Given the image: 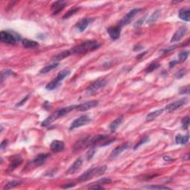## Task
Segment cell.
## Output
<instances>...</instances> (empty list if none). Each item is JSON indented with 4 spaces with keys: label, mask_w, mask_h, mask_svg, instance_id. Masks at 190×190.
<instances>
[{
    "label": "cell",
    "mask_w": 190,
    "mask_h": 190,
    "mask_svg": "<svg viewBox=\"0 0 190 190\" xmlns=\"http://www.w3.org/2000/svg\"><path fill=\"white\" fill-rule=\"evenodd\" d=\"M100 45L95 40H87L84 41L77 46L70 50L71 54H79V53H86L90 51H93L94 50L100 48Z\"/></svg>",
    "instance_id": "cell-1"
},
{
    "label": "cell",
    "mask_w": 190,
    "mask_h": 190,
    "mask_svg": "<svg viewBox=\"0 0 190 190\" xmlns=\"http://www.w3.org/2000/svg\"><path fill=\"white\" fill-rule=\"evenodd\" d=\"M76 107H77V106H70L60 108V109L56 111L54 113H53L52 115H51L49 117H47V118L41 123V126L44 127L48 126H50V124L52 123L53 121H55V120H56L57 119H58L59 117L65 116V115L68 114L69 112L76 109Z\"/></svg>",
    "instance_id": "cell-2"
},
{
    "label": "cell",
    "mask_w": 190,
    "mask_h": 190,
    "mask_svg": "<svg viewBox=\"0 0 190 190\" xmlns=\"http://www.w3.org/2000/svg\"><path fill=\"white\" fill-rule=\"evenodd\" d=\"M106 166H102L96 167V168H92L88 169L87 171L82 173L78 177V181L79 182H86V181H89L92 179L94 177H98L105 173L106 171Z\"/></svg>",
    "instance_id": "cell-3"
},
{
    "label": "cell",
    "mask_w": 190,
    "mask_h": 190,
    "mask_svg": "<svg viewBox=\"0 0 190 190\" xmlns=\"http://www.w3.org/2000/svg\"><path fill=\"white\" fill-rule=\"evenodd\" d=\"M106 81L103 79H100L97 80L95 81L94 82H93L89 87L87 88L86 91H87L88 94H93L94 93L97 92L98 91L103 89V87H105L106 85Z\"/></svg>",
    "instance_id": "cell-4"
},
{
    "label": "cell",
    "mask_w": 190,
    "mask_h": 190,
    "mask_svg": "<svg viewBox=\"0 0 190 190\" xmlns=\"http://www.w3.org/2000/svg\"><path fill=\"white\" fill-rule=\"evenodd\" d=\"M140 11H141V8H134V9H132V11H129V13L122 18V20L120 21V23H119V25L121 27H123L126 26V25H129V24H130L131 22L133 21V20H134V16L139 13Z\"/></svg>",
    "instance_id": "cell-5"
},
{
    "label": "cell",
    "mask_w": 190,
    "mask_h": 190,
    "mask_svg": "<svg viewBox=\"0 0 190 190\" xmlns=\"http://www.w3.org/2000/svg\"><path fill=\"white\" fill-rule=\"evenodd\" d=\"M0 40L5 44L15 45L16 43L17 38L11 32L2 31L0 32Z\"/></svg>",
    "instance_id": "cell-6"
},
{
    "label": "cell",
    "mask_w": 190,
    "mask_h": 190,
    "mask_svg": "<svg viewBox=\"0 0 190 190\" xmlns=\"http://www.w3.org/2000/svg\"><path fill=\"white\" fill-rule=\"evenodd\" d=\"M91 121V119L87 115H83V116L79 117L72 122V123L70 126V128H69V130H73L74 129L82 126L89 123Z\"/></svg>",
    "instance_id": "cell-7"
},
{
    "label": "cell",
    "mask_w": 190,
    "mask_h": 190,
    "mask_svg": "<svg viewBox=\"0 0 190 190\" xmlns=\"http://www.w3.org/2000/svg\"><path fill=\"white\" fill-rule=\"evenodd\" d=\"M122 27L120 26L119 25H116V26H111L109 27L107 29V32H108V35H109L110 38L113 40H117L119 39L120 36V33H121Z\"/></svg>",
    "instance_id": "cell-8"
},
{
    "label": "cell",
    "mask_w": 190,
    "mask_h": 190,
    "mask_svg": "<svg viewBox=\"0 0 190 190\" xmlns=\"http://www.w3.org/2000/svg\"><path fill=\"white\" fill-rule=\"evenodd\" d=\"M98 103H99V102L97 100H91L86 102V103H82V104L77 105V107H76V109L80 111H86L96 107L98 105Z\"/></svg>",
    "instance_id": "cell-9"
},
{
    "label": "cell",
    "mask_w": 190,
    "mask_h": 190,
    "mask_svg": "<svg viewBox=\"0 0 190 190\" xmlns=\"http://www.w3.org/2000/svg\"><path fill=\"white\" fill-rule=\"evenodd\" d=\"M66 5V2L65 1H57L54 2L51 7V11L52 12V15L55 16L57 15L60 12H61Z\"/></svg>",
    "instance_id": "cell-10"
},
{
    "label": "cell",
    "mask_w": 190,
    "mask_h": 190,
    "mask_svg": "<svg viewBox=\"0 0 190 190\" xmlns=\"http://www.w3.org/2000/svg\"><path fill=\"white\" fill-rule=\"evenodd\" d=\"M187 31H188V28L186 26L181 27L177 31L174 33V35L172 36L170 42H178V41L181 40V39H182L185 35H186V34L187 33Z\"/></svg>",
    "instance_id": "cell-11"
},
{
    "label": "cell",
    "mask_w": 190,
    "mask_h": 190,
    "mask_svg": "<svg viewBox=\"0 0 190 190\" xmlns=\"http://www.w3.org/2000/svg\"><path fill=\"white\" fill-rule=\"evenodd\" d=\"M186 103H187L186 100H185V99L179 100L174 101L172 103H169V105H167V106L165 107V109L169 111H174V110L181 108V106H184Z\"/></svg>",
    "instance_id": "cell-12"
},
{
    "label": "cell",
    "mask_w": 190,
    "mask_h": 190,
    "mask_svg": "<svg viewBox=\"0 0 190 190\" xmlns=\"http://www.w3.org/2000/svg\"><path fill=\"white\" fill-rule=\"evenodd\" d=\"M93 20H94L93 19L88 18V17L82 19V20L77 24V30H78L79 32H83L87 28V27L89 26L90 24L93 22Z\"/></svg>",
    "instance_id": "cell-13"
},
{
    "label": "cell",
    "mask_w": 190,
    "mask_h": 190,
    "mask_svg": "<svg viewBox=\"0 0 190 190\" xmlns=\"http://www.w3.org/2000/svg\"><path fill=\"white\" fill-rule=\"evenodd\" d=\"M82 164V158H77L75 161L74 162V163L69 167V169L67 170V174H73L79 170V169L81 168V166Z\"/></svg>",
    "instance_id": "cell-14"
},
{
    "label": "cell",
    "mask_w": 190,
    "mask_h": 190,
    "mask_svg": "<svg viewBox=\"0 0 190 190\" xmlns=\"http://www.w3.org/2000/svg\"><path fill=\"white\" fill-rule=\"evenodd\" d=\"M129 147V144L128 143H123V144L120 145V146H117L111 152V155H110V158H117L118 155H120L122 152H124L125 150L128 149V148Z\"/></svg>",
    "instance_id": "cell-15"
},
{
    "label": "cell",
    "mask_w": 190,
    "mask_h": 190,
    "mask_svg": "<svg viewBox=\"0 0 190 190\" xmlns=\"http://www.w3.org/2000/svg\"><path fill=\"white\" fill-rule=\"evenodd\" d=\"M51 151L53 152H60L63 151L64 148H65V145L64 143L61 141H53L52 143H51V146H50Z\"/></svg>",
    "instance_id": "cell-16"
},
{
    "label": "cell",
    "mask_w": 190,
    "mask_h": 190,
    "mask_svg": "<svg viewBox=\"0 0 190 190\" xmlns=\"http://www.w3.org/2000/svg\"><path fill=\"white\" fill-rule=\"evenodd\" d=\"M49 155L48 154H39L37 155V157L35 159L32 160L31 163L34 166H39L43 165L45 162L46 161V159L48 158Z\"/></svg>",
    "instance_id": "cell-17"
},
{
    "label": "cell",
    "mask_w": 190,
    "mask_h": 190,
    "mask_svg": "<svg viewBox=\"0 0 190 190\" xmlns=\"http://www.w3.org/2000/svg\"><path fill=\"white\" fill-rule=\"evenodd\" d=\"M179 18L185 22L190 21V10L189 8H184L180 10L178 13Z\"/></svg>",
    "instance_id": "cell-18"
},
{
    "label": "cell",
    "mask_w": 190,
    "mask_h": 190,
    "mask_svg": "<svg viewBox=\"0 0 190 190\" xmlns=\"http://www.w3.org/2000/svg\"><path fill=\"white\" fill-rule=\"evenodd\" d=\"M71 55V51H63L62 52H60L57 54L53 55L52 57V61L57 62V61H60V60H63V59L68 57Z\"/></svg>",
    "instance_id": "cell-19"
},
{
    "label": "cell",
    "mask_w": 190,
    "mask_h": 190,
    "mask_svg": "<svg viewBox=\"0 0 190 190\" xmlns=\"http://www.w3.org/2000/svg\"><path fill=\"white\" fill-rule=\"evenodd\" d=\"M70 73H71V71L69 69H67V68L63 69V70L60 71L59 72L57 75L56 78L54 79V80L56 81L57 83L60 84V82H61L65 78V77H68L69 74H70Z\"/></svg>",
    "instance_id": "cell-20"
},
{
    "label": "cell",
    "mask_w": 190,
    "mask_h": 190,
    "mask_svg": "<svg viewBox=\"0 0 190 190\" xmlns=\"http://www.w3.org/2000/svg\"><path fill=\"white\" fill-rule=\"evenodd\" d=\"M22 43L25 48H35L39 47V43L36 42V41L31 40V39H24Z\"/></svg>",
    "instance_id": "cell-21"
},
{
    "label": "cell",
    "mask_w": 190,
    "mask_h": 190,
    "mask_svg": "<svg viewBox=\"0 0 190 190\" xmlns=\"http://www.w3.org/2000/svg\"><path fill=\"white\" fill-rule=\"evenodd\" d=\"M189 139V134H187L186 135H181V134H177L175 137V142L177 144L181 145H185L188 143Z\"/></svg>",
    "instance_id": "cell-22"
},
{
    "label": "cell",
    "mask_w": 190,
    "mask_h": 190,
    "mask_svg": "<svg viewBox=\"0 0 190 190\" xmlns=\"http://www.w3.org/2000/svg\"><path fill=\"white\" fill-rule=\"evenodd\" d=\"M122 121V117H117L116 120H114L113 122H111L109 125V129L111 132H114L116 131V129L119 127V126L121 124Z\"/></svg>",
    "instance_id": "cell-23"
},
{
    "label": "cell",
    "mask_w": 190,
    "mask_h": 190,
    "mask_svg": "<svg viewBox=\"0 0 190 190\" xmlns=\"http://www.w3.org/2000/svg\"><path fill=\"white\" fill-rule=\"evenodd\" d=\"M22 163V159L20 157H17L15 159H13L11 161V164L9 165V171H13L15 169H16L17 167L20 166Z\"/></svg>",
    "instance_id": "cell-24"
},
{
    "label": "cell",
    "mask_w": 190,
    "mask_h": 190,
    "mask_svg": "<svg viewBox=\"0 0 190 190\" xmlns=\"http://www.w3.org/2000/svg\"><path fill=\"white\" fill-rule=\"evenodd\" d=\"M160 16V10H156L155 11H154V13L150 16L149 18H148V20H147V23L149 24V25H152V24L155 23V22L158 20Z\"/></svg>",
    "instance_id": "cell-25"
},
{
    "label": "cell",
    "mask_w": 190,
    "mask_h": 190,
    "mask_svg": "<svg viewBox=\"0 0 190 190\" xmlns=\"http://www.w3.org/2000/svg\"><path fill=\"white\" fill-rule=\"evenodd\" d=\"M164 109H158L157 111H152L151 113H149L148 115L146 116V121H152V120H155V118H157L159 115H161L162 113L163 112Z\"/></svg>",
    "instance_id": "cell-26"
},
{
    "label": "cell",
    "mask_w": 190,
    "mask_h": 190,
    "mask_svg": "<svg viewBox=\"0 0 190 190\" xmlns=\"http://www.w3.org/2000/svg\"><path fill=\"white\" fill-rule=\"evenodd\" d=\"M58 65H59L58 63H53V64H51V65H46V67H44V68H43L42 70L39 71V73H40L41 74H47V73H48V72L51 71V70H53V69L57 68Z\"/></svg>",
    "instance_id": "cell-27"
},
{
    "label": "cell",
    "mask_w": 190,
    "mask_h": 190,
    "mask_svg": "<svg viewBox=\"0 0 190 190\" xmlns=\"http://www.w3.org/2000/svg\"><path fill=\"white\" fill-rule=\"evenodd\" d=\"M22 184V181H10V182L7 183V184L5 185V186L3 187V189L5 190V189H12V188H14L16 186H19Z\"/></svg>",
    "instance_id": "cell-28"
},
{
    "label": "cell",
    "mask_w": 190,
    "mask_h": 190,
    "mask_svg": "<svg viewBox=\"0 0 190 190\" xmlns=\"http://www.w3.org/2000/svg\"><path fill=\"white\" fill-rule=\"evenodd\" d=\"M79 8H73L72 9L69 10V11L68 12H66V13H65V14L63 16V20L68 19L69 17L72 16L74 14H75L76 13H77V12L79 11Z\"/></svg>",
    "instance_id": "cell-29"
},
{
    "label": "cell",
    "mask_w": 190,
    "mask_h": 190,
    "mask_svg": "<svg viewBox=\"0 0 190 190\" xmlns=\"http://www.w3.org/2000/svg\"><path fill=\"white\" fill-rule=\"evenodd\" d=\"M59 85L60 84L57 83V82L54 79H53V80L51 81L49 83H48L47 85H46V89L48 90V91H53V90L56 89L58 87Z\"/></svg>",
    "instance_id": "cell-30"
},
{
    "label": "cell",
    "mask_w": 190,
    "mask_h": 190,
    "mask_svg": "<svg viewBox=\"0 0 190 190\" xmlns=\"http://www.w3.org/2000/svg\"><path fill=\"white\" fill-rule=\"evenodd\" d=\"M189 52L188 51H181V53H179L178 55V63H183V62H184L185 60L187 59L188 57H189Z\"/></svg>",
    "instance_id": "cell-31"
},
{
    "label": "cell",
    "mask_w": 190,
    "mask_h": 190,
    "mask_svg": "<svg viewBox=\"0 0 190 190\" xmlns=\"http://www.w3.org/2000/svg\"><path fill=\"white\" fill-rule=\"evenodd\" d=\"M160 66V63H153L150 64V65L147 67V68L146 69V73H151V72H152L153 71L158 69Z\"/></svg>",
    "instance_id": "cell-32"
},
{
    "label": "cell",
    "mask_w": 190,
    "mask_h": 190,
    "mask_svg": "<svg viewBox=\"0 0 190 190\" xmlns=\"http://www.w3.org/2000/svg\"><path fill=\"white\" fill-rule=\"evenodd\" d=\"M148 141H149V138H148V137H143L142 139H141V141H138V143H137V144H136L135 146H134V147H133V149H134V150H136L137 148H139L140 146H141V145L145 144V143H148Z\"/></svg>",
    "instance_id": "cell-33"
},
{
    "label": "cell",
    "mask_w": 190,
    "mask_h": 190,
    "mask_svg": "<svg viewBox=\"0 0 190 190\" xmlns=\"http://www.w3.org/2000/svg\"><path fill=\"white\" fill-rule=\"evenodd\" d=\"M13 74H14V73H13V71H11V70H4V71H2V74H1L2 82V81L4 80V79L7 78V77H8V76L13 75Z\"/></svg>",
    "instance_id": "cell-34"
},
{
    "label": "cell",
    "mask_w": 190,
    "mask_h": 190,
    "mask_svg": "<svg viewBox=\"0 0 190 190\" xmlns=\"http://www.w3.org/2000/svg\"><path fill=\"white\" fill-rule=\"evenodd\" d=\"M181 123H182V127L184 129H188L189 126V117L186 116L183 118L182 121H181Z\"/></svg>",
    "instance_id": "cell-35"
},
{
    "label": "cell",
    "mask_w": 190,
    "mask_h": 190,
    "mask_svg": "<svg viewBox=\"0 0 190 190\" xmlns=\"http://www.w3.org/2000/svg\"><path fill=\"white\" fill-rule=\"evenodd\" d=\"M111 183V180L108 177H103V178H100V180H98L97 181V184H108Z\"/></svg>",
    "instance_id": "cell-36"
},
{
    "label": "cell",
    "mask_w": 190,
    "mask_h": 190,
    "mask_svg": "<svg viewBox=\"0 0 190 190\" xmlns=\"http://www.w3.org/2000/svg\"><path fill=\"white\" fill-rule=\"evenodd\" d=\"M144 188L148 189H171L170 188L167 186H145Z\"/></svg>",
    "instance_id": "cell-37"
},
{
    "label": "cell",
    "mask_w": 190,
    "mask_h": 190,
    "mask_svg": "<svg viewBox=\"0 0 190 190\" xmlns=\"http://www.w3.org/2000/svg\"><path fill=\"white\" fill-rule=\"evenodd\" d=\"M186 68H182L181 69V70L179 71H177V73H176L175 74V77L177 79H181L185 75V74H186Z\"/></svg>",
    "instance_id": "cell-38"
},
{
    "label": "cell",
    "mask_w": 190,
    "mask_h": 190,
    "mask_svg": "<svg viewBox=\"0 0 190 190\" xmlns=\"http://www.w3.org/2000/svg\"><path fill=\"white\" fill-rule=\"evenodd\" d=\"M146 17H147V15H146V16H143V18H141V20H138V21L136 22L135 24H134V27H141V25H143V22H145V20H146Z\"/></svg>",
    "instance_id": "cell-39"
},
{
    "label": "cell",
    "mask_w": 190,
    "mask_h": 190,
    "mask_svg": "<svg viewBox=\"0 0 190 190\" xmlns=\"http://www.w3.org/2000/svg\"><path fill=\"white\" fill-rule=\"evenodd\" d=\"M8 140L6 139L4 140V141L1 143V145H0V148H1V150H4L5 148H6V146H8Z\"/></svg>",
    "instance_id": "cell-40"
},
{
    "label": "cell",
    "mask_w": 190,
    "mask_h": 190,
    "mask_svg": "<svg viewBox=\"0 0 190 190\" xmlns=\"http://www.w3.org/2000/svg\"><path fill=\"white\" fill-rule=\"evenodd\" d=\"M189 86L183 88V89H181V91H180V94H189Z\"/></svg>",
    "instance_id": "cell-41"
},
{
    "label": "cell",
    "mask_w": 190,
    "mask_h": 190,
    "mask_svg": "<svg viewBox=\"0 0 190 190\" xmlns=\"http://www.w3.org/2000/svg\"><path fill=\"white\" fill-rule=\"evenodd\" d=\"M94 153H95V151L94 149H93V148H91V149H90V151L89 152V153H88V155H87L88 160H90V159H91V158L94 156Z\"/></svg>",
    "instance_id": "cell-42"
},
{
    "label": "cell",
    "mask_w": 190,
    "mask_h": 190,
    "mask_svg": "<svg viewBox=\"0 0 190 190\" xmlns=\"http://www.w3.org/2000/svg\"><path fill=\"white\" fill-rule=\"evenodd\" d=\"M89 189H104L103 186H100V184H97V185H93V186H89Z\"/></svg>",
    "instance_id": "cell-43"
},
{
    "label": "cell",
    "mask_w": 190,
    "mask_h": 190,
    "mask_svg": "<svg viewBox=\"0 0 190 190\" xmlns=\"http://www.w3.org/2000/svg\"><path fill=\"white\" fill-rule=\"evenodd\" d=\"M28 97H29V96H28V95H27V96L25 97L24 98L23 100H22L20 101V103H17V104L16 105V106H22V105H23L24 103H25V102H26V101L27 100V99H28Z\"/></svg>",
    "instance_id": "cell-44"
},
{
    "label": "cell",
    "mask_w": 190,
    "mask_h": 190,
    "mask_svg": "<svg viewBox=\"0 0 190 190\" xmlns=\"http://www.w3.org/2000/svg\"><path fill=\"white\" fill-rule=\"evenodd\" d=\"M74 186H75V184L72 183V184H67L64 185V186H62V188H63V189H68V188H72L74 187Z\"/></svg>",
    "instance_id": "cell-45"
},
{
    "label": "cell",
    "mask_w": 190,
    "mask_h": 190,
    "mask_svg": "<svg viewBox=\"0 0 190 190\" xmlns=\"http://www.w3.org/2000/svg\"><path fill=\"white\" fill-rule=\"evenodd\" d=\"M143 46H141V45H137V46H135L134 47V51H140V50H142L143 49Z\"/></svg>",
    "instance_id": "cell-46"
},
{
    "label": "cell",
    "mask_w": 190,
    "mask_h": 190,
    "mask_svg": "<svg viewBox=\"0 0 190 190\" xmlns=\"http://www.w3.org/2000/svg\"><path fill=\"white\" fill-rule=\"evenodd\" d=\"M178 63V62L177 61V60H172V61H171L170 63H169V67L170 68H173V67L175 65V64Z\"/></svg>",
    "instance_id": "cell-47"
},
{
    "label": "cell",
    "mask_w": 190,
    "mask_h": 190,
    "mask_svg": "<svg viewBox=\"0 0 190 190\" xmlns=\"http://www.w3.org/2000/svg\"><path fill=\"white\" fill-rule=\"evenodd\" d=\"M163 158V160H165V161H167V162H172V161H174V159L171 158L170 157H169V156H164Z\"/></svg>",
    "instance_id": "cell-48"
},
{
    "label": "cell",
    "mask_w": 190,
    "mask_h": 190,
    "mask_svg": "<svg viewBox=\"0 0 190 190\" xmlns=\"http://www.w3.org/2000/svg\"><path fill=\"white\" fill-rule=\"evenodd\" d=\"M176 47H177V46H174L173 47H169V48H167V49H166V50H164L163 51V52L164 53H167V52H169V51H172V50H174V49H175L176 48Z\"/></svg>",
    "instance_id": "cell-49"
},
{
    "label": "cell",
    "mask_w": 190,
    "mask_h": 190,
    "mask_svg": "<svg viewBox=\"0 0 190 190\" xmlns=\"http://www.w3.org/2000/svg\"><path fill=\"white\" fill-rule=\"evenodd\" d=\"M146 53H147V51H145V52H143L142 53H141V54L137 55V57H136V58L138 59V60H140V59H141L143 57H144L145 55L146 54Z\"/></svg>",
    "instance_id": "cell-50"
}]
</instances>
